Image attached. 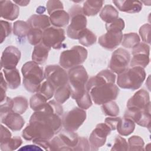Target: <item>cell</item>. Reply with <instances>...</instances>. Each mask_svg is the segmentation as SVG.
Here are the masks:
<instances>
[{
	"instance_id": "obj_32",
	"label": "cell",
	"mask_w": 151,
	"mask_h": 151,
	"mask_svg": "<svg viewBox=\"0 0 151 151\" xmlns=\"http://www.w3.org/2000/svg\"><path fill=\"white\" fill-rule=\"evenodd\" d=\"M78 40L79 43L83 46L89 47L96 42L97 37L92 31L86 28L80 32Z\"/></svg>"
},
{
	"instance_id": "obj_9",
	"label": "cell",
	"mask_w": 151,
	"mask_h": 151,
	"mask_svg": "<svg viewBox=\"0 0 151 151\" xmlns=\"http://www.w3.org/2000/svg\"><path fill=\"white\" fill-rule=\"evenodd\" d=\"M87 117L86 112L80 107H75L65 113L62 117V124L64 129L76 132L84 123Z\"/></svg>"
},
{
	"instance_id": "obj_43",
	"label": "cell",
	"mask_w": 151,
	"mask_h": 151,
	"mask_svg": "<svg viewBox=\"0 0 151 151\" xmlns=\"http://www.w3.org/2000/svg\"><path fill=\"white\" fill-rule=\"evenodd\" d=\"M128 148L129 145L126 140L120 136H117L114 139V143L111 150H127Z\"/></svg>"
},
{
	"instance_id": "obj_3",
	"label": "cell",
	"mask_w": 151,
	"mask_h": 151,
	"mask_svg": "<svg viewBox=\"0 0 151 151\" xmlns=\"http://www.w3.org/2000/svg\"><path fill=\"white\" fill-rule=\"evenodd\" d=\"M146 78V72L143 68L134 67L126 68L118 74L117 84L124 89L135 90L140 87Z\"/></svg>"
},
{
	"instance_id": "obj_8",
	"label": "cell",
	"mask_w": 151,
	"mask_h": 151,
	"mask_svg": "<svg viewBox=\"0 0 151 151\" xmlns=\"http://www.w3.org/2000/svg\"><path fill=\"white\" fill-rule=\"evenodd\" d=\"M68 76L69 84L72 89L71 94L78 93L86 90L88 76L83 65H80L69 69Z\"/></svg>"
},
{
	"instance_id": "obj_20",
	"label": "cell",
	"mask_w": 151,
	"mask_h": 151,
	"mask_svg": "<svg viewBox=\"0 0 151 151\" xmlns=\"http://www.w3.org/2000/svg\"><path fill=\"white\" fill-rule=\"evenodd\" d=\"M1 122L12 131H19L24 126L25 120L18 113L9 111L5 113L0 114Z\"/></svg>"
},
{
	"instance_id": "obj_16",
	"label": "cell",
	"mask_w": 151,
	"mask_h": 151,
	"mask_svg": "<svg viewBox=\"0 0 151 151\" xmlns=\"http://www.w3.org/2000/svg\"><path fill=\"white\" fill-rule=\"evenodd\" d=\"M21 56V51L17 47L10 45L4 50L1 58V68L11 70L16 68Z\"/></svg>"
},
{
	"instance_id": "obj_38",
	"label": "cell",
	"mask_w": 151,
	"mask_h": 151,
	"mask_svg": "<svg viewBox=\"0 0 151 151\" xmlns=\"http://www.w3.org/2000/svg\"><path fill=\"white\" fill-rule=\"evenodd\" d=\"M101 109L106 116L116 117L119 113V107L113 100L102 104Z\"/></svg>"
},
{
	"instance_id": "obj_54",
	"label": "cell",
	"mask_w": 151,
	"mask_h": 151,
	"mask_svg": "<svg viewBox=\"0 0 151 151\" xmlns=\"http://www.w3.org/2000/svg\"><path fill=\"white\" fill-rule=\"evenodd\" d=\"M45 11V9L44 6H39L38 8H37L36 12L39 14H42L43 12H44Z\"/></svg>"
},
{
	"instance_id": "obj_21",
	"label": "cell",
	"mask_w": 151,
	"mask_h": 151,
	"mask_svg": "<svg viewBox=\"0 0 151 151\" xmlns=\"http://www.w3.org/2000/svg\"><path fill=\"white\" fill-rule=\"evenodd\" d=\"M1 17L5 19L14 21L19 14V8L11 1H0Z\"/></svg>"
},
{
	"instance_id": "obj_4",
	"label": "cell",
	"mask_w": 151,
	"mask_h": 151,
	"mask_svg": "<svg viewBox=\"0 0 151 151\" xmlns=\"http://www.w3.org/2000/svg\"><path fill=\"white\" fill-rule=\"evenodd\" d=\"M87 50L83 47L76 45L63 51L60 57V65L64 69H70L83 64L87 57Z\"/></svg>"
},
{
	"instance_id": "obj_26",
	"label": "cell",
	"mask_w": 151,
	"mask_h": 151,
	"mask_svg": "<svg viewBox=\"0 0 151 151\" xmlns=\"http://www.w3.org/2000/svg\"><path fill=\"white\" fill-rule=\"evenodd\" d=\"M3 72L5 80L9 88L15 90L21 84V77L19 71L15 68L11 70L4 69Z\"/></svg>"
},
{
	"instance_id": "obj_45",
	"label": "cell",
	"mask_w": 151,
	"mask_h": 151,
	"mask_svg": "<svg viewBox=\"0 0 151 151\" xmlns=\"http://www.w3.org/2000/svg\"><path fill=\"white\" fill-rule=\"evenodd\" d=\"M46 6L47 12L50 15L56 11L64 9L63 3L60 1L58 0L48 1L46 4Z\"/></svg>"
},
{
	"instance_id": "obj_25",
	"label": "cell",
	"mask_w": 151,
	"mask_h": 151,
	"mask_svg": "<svg viewBox=\"0 0 151 151\" xmlns=\"http://www.w3.org/2000/svg\"><path fill=\"white\" fill-rule=\"evenodd\" d=\"M69 14L64 9L56 11L50 15L51 24L53 27L57 28H61L67 26L69 24Z\"/></svg>"
},
{
	"instance_id": "obj_10",
	"label": "cell",
	"mask_w": 151,
	"mask_h": 151,
	"mask_svg": "<svg viewBox=\"0 0 151 151\" xmlns=\"http://www.w3.org/2000/svg\"><path fill=\"white\" fill-rule=\"evenodd\" d=\"M45 78L55 89L68 83V76L66 71L58 65H48L44 71Z\"/></svg>"
},
{
	"instance_id": "obj_30",
	"label": "cell",
	"mask_w": 151,
	"mask_h": 151,
	"mask_svg": "<svg viewBox=\"0 0 151 151\" xmlns=\"http://www.w3.org/2000/svg\"><path fill=\"white\" fill-rule=\"evenodd\" d=\"M119 12L111 5H106L101 9L100 14L101 19L106 22V24L111 23L118 18Z\"/></svg>"
},
{
	"instance_id": "obj_28",
	"label": "cell",
	"mask_w": 151,
	"mask_h": 151,
	"mask_svg": "<svg viewBox=\"0 0 151 151\" xmlns=\"http://www.w3.org/2000/svg\"><path fill=\"white\" fill-rule=\"evenodd\" d=\"M103 4V1L87 0L83 4V12L86 16H94L101 10Z\"/></svg>"
},
{
	"instance_id": "obj_48",
	"label": "cell",
	"mask_w": 151,
	"mask_h": 151,
	"mask_svg": "<svg viewBox=\"0 0 151 151\" xmlns=\"http://www.w3.org/2000/svg\"><path fill=\"white\" fill-rule=\"evenodd\" d=\"M50 140L43 138H35L32 140L33 143L41 147L45 150H50Z\"/></svg>"
},
{
	"instance_id": "obj_17",
	"label": "cell",
	"mask_w": 151,
	"mask_h": 151,
	"mask_svg": "<svg viewBox=\"0 0 151 151\" xmlns=\"http://www.w3.org/2000/svg\"><path fill=\"white\" fill-rule=\"evenodd\" d=\"M115 80L116 75L113 72L109 70H104L88 80L86 84V90L89 93L90 90L96 86L105 83H114Z\"/></svg>"
},
{
	"instance_id": "obj_44",
	"label": "cell",
	"mask_w": 151,
	"mask_h": 151,
	"mask_svg": "<svg viewBox=\"0 0 151 151\" xmlns=\"http://www.w3.org/2000/svg\"><path fill=\"white\" fill-rule=\"evenodd\" d=\"M1 43H2L5 38L11 33L12 25L10 22L1 20Z\"/></svg>"
},
{
	"instance_id": "obj_33",
	"label": "cell",
	"mask_w": 151,
	"mask_h": 151,
	"mask_svg": "<svg viewBox=\"0 0 151 151\" xmlns=\"http://www.w3.org/2000/svg\"><path fill=\"white\" fill-rule=\"evenodd\" d=\"M22 143V140L19 136L11 137L8 140L0 142V149L2 151H12L16 150Z\"/></svg>"
},
{
	"instance_id": "obj_11",
	"label": "cell",
	"mask_w": 151,
	"mask_h": 151,
	"mask_svg": "<svg viewBox=\"0 0 151 151\" xmlns=\"http://www.w3.org/2000/svg\"><path fill=\"white\" fill-rule=\"evenodd\" d=\"M65 39V31L63 29L50 27L42 31L41 42L48 47L59 50L62 47Z\"/></svg>"
},
{
	"instance_id": "obj_15",
	"label": "cell",
	"mask_w": 151,
	"mask_h": 151,
	"mask_svg": "<svg viewBox=\"0 0 151 151\" xmlns=\"http://www.w3.org/2000/svg\"><path fill=\"white\" fill-rule=\"evenodd\" d=\"M124 117L132 120L140 126L150 128L151 122L150 104L142 110L127 108L124 113Z\"/></svg>"
},
{
	"instance_id": "obj_12",
	"label": "cell",
	"mask_w": 151,
	"mask_h": 151,
	"mask_svg": "<svg viewBox=\"0 0 151 151\" xmlns=\"http://www.w3.org/2000/svg\"><path fill=\"white\" fill-rule=\"evenodd\" d=\"M130 61V54L125 49L120 48L115 50L109 63V68L112 72L117 74L122 73L126 68Z\"/></svg>"
},
{
	"instance_id": "obj_49",
	"label": "cell",
	"mask_w": 151,
	"mask_h": 151,
	"mask_svg": "<svg viewBox=\"0 0 151 151\" xmlns=\"http://www.w3.org/2000/svg\"><path fill=\"white\" fill-rule=\"evenodd\" d=\"M120 119V117H118L116 116L111 117H107L104 120V123L110 127L111 130H114L116 129V127Z\"/></svg>"
},
{
	"instance_id": "obj_35",
	"label": "cell",
	"mask_w": 151,
	"mask_h": 151,
	"mask_svg": "<svg viewBox=\"0 0 151 151\" xmlns=\"http://www.w3.org/2000/svg\"><path fill=\"white\" fill-rule=\"evenodd\" d=\"M31 28L27 22L23 21H17L14 23L13 33L15 35L23 38L27 36Z\"/></svg>"
},
{
	"instance_id": "obj_1",
	"label": "cell",
	"mask_w": 151,
	"mask_h": 151,
	"mask_svg": "<svg viewBox=\"0 0 151 151\" xmlns=\"http://www.w3.org/2000/svg\"><path fill=\"white\" fill-rule=\"evenodd\" d=\"M63 116L61 104L55 100L48 101L31 115L29 124L22 131V137L27 141L35 138L51 139L61 129Z\"/></svg>"
},
{
	"instance_id": "obj_53",
	"label": "cell",
	"mask_w": 151,
	"mask_h": 151,
	"mask_svg": "<svg viewBox=\"0 0 151 151\" xmlns=\"http://www.w3.org/2000/svg\"><path fill=\"white\" fill-rule=\"evenodd\" d=\"M14 3L19 5V6H27L29 3V1H14Z\"/></svg>"
},
{
	"instance_id": "obj_31",
	"label": "cell",
	"mask_w": 151,
	"mask_h": 151,
	"mask_svg": "<svg viewBox=\"0 0 151 151\" xmlns=\"http://www.w3.org/2000/svg\"><path fill=\"white\" fill-rule=\"evenodd\" d=\"M72 89L69 83L60 87L55 90L54 93V98L55 101L60 104L65 102L71 96Z\"/></svg>"
},
{
	"instance_id": "obj_39",
	"label": "cell",
	"mask_w": 151,
	"mask_h": 151,
	"mask_svg": "<svg viewBox=\"0 0 151 151\" xmlns=\"http://www.w3.org/2000/svg\"><path fill=\"white\" fill-rule=\"evenodd\" d=\"M55 89L53 86L48 81H45L40 86V88L37 93L42 95L47 100L51 99L55 93Z\"/></svg>"
},
{
	"instance_id": "obj_5",
	"label": "cell",
	"mask_w": 151,
	"mask_h": 151,
	"mask_svg": "<svg viewBox=\"0 0 151 151\" xmlns=\"http://www.w3.org/2000/svg\"><path fill=\"white\" fill-rule=\"evenodd\" d=\"M71 22L67 29V36L74 40L78 38L80 32L86 28L87 18L78 5L73 6L69 10Z\"/></svg>"
},
{
	"instance_id": "obj_7",
	"label": "cell",
	"mask_w": 151,
	"mask_h": 151,
	"mask_svg": "<svg viewBox=\"0 0 151 151\" xmlns=\"http://www.w3.org/2000/svg\"><path fill=\"white\" fill-rule=\"evenodd\" d=\"M59 132L50 141V150H75L79 140L78 134L65 129Z\"/></svg>"
},
{
	"instance_id": "obj_46",
	"label": "cell",
	"mask_w": 151,
	"mask_h": 151,
	"mask_svg": "<svg viewBox=\"0 0 151 151\" xmlns=\"http://www.w3.org/2000/svg\"><path fill=\"white\" fill-rule=\"evenodd\" d=\"M150 25L145 24L140 27L139 29V34L142 41L146 44H150Z\"/></svg>"
},
{
	"instance_id": "obj_18",
	"label": "cell",
	"mask_w": 151,
	"mask_h": 151,
	"mask_svg": "<svg viewBox=\"0 0 151 151\" xmlns=\"http://www.w3.org/2000/svg\"><path fill=\"white\" fill-rule=\"evenodd\" d=\"M122 32L108 31L99 38V44L104 48L113 50L118 47L123 40Z\"/></svg>"
},
{
	"instance_id": "obj_22",
	"label": "cell",
	"mask_w": 151,
	"mask_h": 151,
	"mask_svg": "<svg viewBox=\"0 0 151 151\" xmlns=\"http://www.w3.org/2000/svg\"><path fill=\"white\" fill-rule=\"evenodd\" d=\"M116 6L122 12L138 13L142 9V3L139 1H113Z\"/></svg>"
},
{
	"instance_id": "obj_6",
	"label": "cell",
	"mask_w": 151,
	"mask_h": 151,
	"mask_svg": "<svg viewBox=\"0 0 151 151\" xmlns=\"http://www.w3.org/2000/svg\"><path fill=\"white\" fill-rule=\"evenodd\" d=\"M119 91L114 83H105L92 88L89 94L96 104L101 105L116 99Z\"/></svg>"
},
{
	"instance_id": "obj_51",
	"label": "cell",
	"mask_w": 151,
	"mask_h": 151,
	"mask_svg": "<svg viewBox=\"0 0 151 151\" xmlns=\"http://www.w3.org/2000/svg\"><path fill=\"white\" fill-rule=\"evenodd\" d=\"M12 137L11 133L9 130L2 124L1 125V140L0 142H4Z\"/></svg>"
},
{
	"instance_id": "obj_47",
	"label": "cell",
	"mask_w": 151,
	"mask_h": 151,
	"mask_svg": "<svg viewBox=\"0 0 151 151\" xmlns=\"http://www.w3.org/2000/svg\"><path fill=\"white\" fill-rule=\"evenodd\" d=\"M90 145L87 139L83 137H79L78 143L75 150H90Z\"/></svg>"
},
{
	"instance_id": "obj_40",
	"label": "cell",
	"mask_w": 151,
	"mask_h": 151,
	"mask_svg": "<svg viewBox=\"0 0 151 151\" xmlns=\"http://www.w3.org/2000/svg\"><path fill=\"white\" fill-rule=\"evenodd\" d=\"M144 141L138 136H133L128 139V150H144Z\"/></svg>"
},
{
	"instance_id": "obj_24",
	"label": "cell",
	"mask_w": 151,
	"mask_h": 151,
	"mask_svg": "<svg viewBox=\"0 0 151 151\" xmlns=\"http://www.w3.org/2000/svg\"><path fill=\"white\" fill-rule=\"evenodd\" d=\"M51 48L44 45L42 42L35 45L32 54V60L38 64H42L45 63L48 58L49 51Z\"/></svg>"
},
{
	"instance_id": "obj_29",
	"label": "cell",
	"mask_w": 151,
	"mask_h": 151,
	"mask_svg": "<svg viewBox=\"0 0 151 151\" xmlns=\"http://www.w3.org/2000/svg\"><path fill=\"white\" fill-rule=\"evenodd\" d=\"M71 97L76 100L78 106L82 109H88L92 105L91 98L86 90L77 94H71Z\"/></svg>"
},
{
	"instance_id": "obj_27",
	"label": "cell",
	"mask_w": 151,
	"mask_h": 151,
	"mask_svg": "<svg viewBox=\"0 0 151 151\" xmlns=\"http://www.w3.org/2000/svg\"><path fill=\"white\" fill-rule=\"evenodd\" d=\"M135 129V123L131 119L128 118H121L120 119L116 129L118 133L124 136L130 135Z\"/></svg>"
},
{
	"instance_id": "obj_52",
	"label": "cell",
	"mask_w": 151,
	"mask_h": 151,
	"mask_svg": "<svg viewBox=\"0 0 151 151\" xmlns=\"http://www.w3.org/2000/svg\"><path fill=\"white\" fill-rule=\"evenodd\" d=\"M43 149L37 145H26L24 147L19 149V150H28V151H35V150H42Z\"/></svg>"
},
{
	"instance_id": "obj_23",
	"label": "cell",
	"mask_w": 151,
	"mask_h": 151,
	"mask_svg": "<svg viewBox=\"0 0 151 151\" xmlns=\"http://www.w3.org/2000/svg\"><path fill=\"white\" fill-rule=\"evenodd\" d=\"M31 28H37L42 31L50 27V17L43 14H34L27 21Z\"/></svg>"
},
{
	"instance_id": "obj_2",
	"label": "cell",
	"mask_w": 151,
	"mask_h": 151,
	"mask_svg": "<svg viewBox=\"0 0 151 151\" xmlns=\"http://www.w3.org/2000/svg\"><path fill=\"white\" fill-rule=\"evenodd\" d=\"M21 72L23 76V85L25 89L31 93H37L45 78L43 68L31 61L22 65Z\"/></svg>"
},
{
	"instance_id": "obj_42",
	"label": "cell",
	"mask_w": 151,
	"mask_h": 151,
	"mask_svg": "<svg viewBox=\"0 0 151 151\" xmlns=\"http://www.w3.org/2000/svg\"><path fill=\"white\" fill-rule=\"evenodd\" d=\"M106 29L107 31H111L116 32H122L124 29L125 24L123 19L118 18L111 23L106 24Z\"/></svg>"
},
{
	"instance_id": "obj_19",
	"label": "cell",
	"mask_w": 151,
	"mask_h": 151,
	"mask_svg": "<svg viewBox=\"0 0 151 151\" xmlns=\"http://www.w3.org/2000/svg\"><path fill=\"white\" fill-rule=\"evenodd\" d=\"M150 104L149 93L144 90H138L127 102V108L142 110Z\"/></svg>"
},
{
	"instance_id": "obj_13",
	"label": "cell",
	"mask_w": 151,
	"mask_h": 151,
	"mask_svg": "<svg viewBox=\"0 0 151 151\" xmlns=\"http://www.w3.org/2000/svg\"><path fill=\"white\" fill-rule=\"evenodd\" d=\"M111 131L110 127L105 123L97 124L89 137L90 150H98L103 146L106 143L107 136L110 134Z\"/></svg>"
},
{
	"instance_id": "obj_41",
	"label": "cell",
	"mask_w": 151,
	"mask_h": 151,
	"mask_svg": "<svg viewBox=\"0 0 151 151\" xmlns=\"http://www.w3.org/2000/svg\"><path fill=\"white\" fill-rule=\"evenodd\" d=\"M42 31L37 28H31L27 35L28 42L33 45H37L42 41Z\"/></svg>"
},
{
	"instance_id": "obj_37",
	"label": "cell",
	"mask_w": 151,
	"mask_h": 151,
	"mask_svg": "<svg viewBox=\"0 0 151 151\" xmlns=\"http://www.w3.org/2000/svg\"><path fill=\"white\" fill-rule=\"evenodd\" d=\"M47 100L41 94L37 93L33 95L29 100V106L34 111L41 110L47 104Z\"/></svg>"
},
{
	"instance_id": "obj_34",
	"label": "cell",
	"mask_w": 151,
	"mask_h": 151,
	"mask_svg": "<svg viewBox=\"0 0 151 151\" xmlns=\"http://www.w3.org/2000/svg\"><path fill=\"white\" fill-rule=\"evenodd\" d=\"M28 107V102L25 97L18 96L12 99V111L19 114H23Z\"/></svg>"
},
{
	"instance_id": "obj_14",
	"label": "cell",
	"mask_w": 151,
	"mask_h": 151,
	"mask_svg": "<svg viewBox=\"0 0 151 151\" xmlns=\"http://www.w3.org/2000/svg\"><path fill=\"white\" fill-rule=\"evenodd\" d=\"M133 57L130 61L132 67L145 68L150 61V46L146 43L140 42L132 50Z\"/></svg>"
},
{
	"instance_id": "obj_50",
	"label": "cell",
	"mask_w": 151,
	"mask_h": 151,
	"mask_svg": "<svg viewBox=\"0 0 151 151\" xmlns=\"http://www.w3.org/2000/svg\"><path fill=\"white\" fill-rule=\"evenodd\" d=\"M1 102L2 101L6 98V91L7 89V83L5 81L2 73H1Z\"/></svg>"
},
{
	"instance_id": "obj_36",
	"label": "cell",
	"mask_w": 151,
	"mask_h": 151,
	"mask_svg": "<svg viewBox=\"0 0 151 151\" xmlns=\"http://www.w3.org/2000/svg\"><path fill=\"white\" fill-rule=\"evenodd\" d=\"M140 42V39L137 33L130 32L123 35L122 45L127 48H133Z\"/></svg>"
}]
</instances>
